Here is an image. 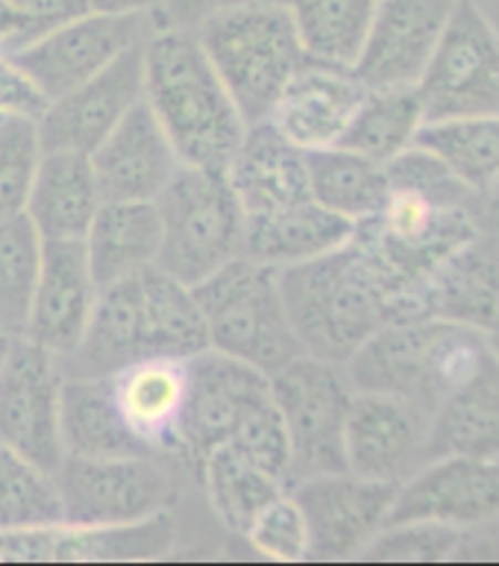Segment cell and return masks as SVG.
I'll return each instance as SVG.
<instances>
[{
  "label": "cell",
  "instance_id": "24",
  "mask_svg": "<svg viewBox=\"0 0 499 566\" xmlns=\"http://www.w3.org/2000/svg\"><path fill=\"white\" fill-rule=\"evenodd\" d=\"M417 317L488 332L499 323V241L476 235L435 268L417 296Z\"/></svg>",
  "mask_w": 499,
  "mask_h": 566
},
{
  "label": "cell",
  "instance_id": "1",
  "mask_svg": "<svg viewBox=\"0 0 499 566\" xmlns=\"http://www.w3.org/2000/svg\"><path fill=\"white\" fill-rule=\"evenodd\" d=\"M144 103L159 118L179 159L223 170L245 138L247 120L195 30L159 27L144 42Z\"/></svg>",
  "mask_w": 499,
  "mask_h": 566
},
{
  "label": "cell",
  "instance_id": "9",
  "mask_svg": "<svg viewBox=\"0 0 499 566\" xmlns=\"http://www.w3.org/2000/svg\"><path fill=\"white\" fill-rule=\"evenodd\" d=\"M415 88L426 124L499 112V35L470 0H456Z\"/></svg>",
  "mask_w": 499,
  "mask_h": 566
},
{
  "label": "cell",
  "instance_id": "4",
  "mask_svg": "<svg viewBox=\"0 0 499 566\" xmlns=\"http://www.w3.org/2000/svg\"><path fill=\"white\" fill-rule=\"evenodd\" d=\"M247 124L268 118L277 94L305 62L291 7L245 0L195 30Z\"/></svg>",
  "mask_w": 499,
  "mask_h": 566
},
{
  "label": "cell",
  "instance_id": "10",
  "mask_svg": "<svg viewBox=\"0 0 499 566\" xmlns=\"http://www.w3.org/2000/svg\"><path fill=\"white\" fill-rule=\"evenodd\" d=\"M288 491L303 511L309 560L314 564L358 560L373 537L388 525L397 499V484L371 482L350 470L309 475Z\"/></svg>",
  "mask_w": 499,
  "mask_h": 566
},
{
  "label": "cell",
  "instance_id": "37",
  "mask_svg": "<svg viewBox=\"0 0 499 566\" xmlns=\"http://www.w3.org/2000/svg\"><path fill=\"white\" fill-rule=\"evenodd\" d=\"M42 153L35 118L24 115L0 118V220L27 212Z\"/></svg>",
  "mask_w": 499,
  "mask_h": 566
},
{
  "label": "cell",
  "instance_id": "6",
  "mask_svg": "<svg viewBox=\"0 0 499 566\" xmlns=\"http://www.w3.org/2000/svg\"><path fill=\"white\" fill-rule=\"evenodd\" d=\"M153 206L162 232L156 268L183 285L195 287L241 255L245 212L223 170L183 161Z\"/></svg>",
  "mask_w": 499,
  "mask_h": 566
},
{
  "label": "cell",
  "instance_id": "33",
  "mask_svg": "<svg viewBox=\"0 0 499 566\" xmlns=\"http://www.w3.org/2000/svg\"><path fill=\"white\" fill-rule=\"evenodd\" d=\"M482 197L499 177V112L429 120L417 142Z\"/></svg>",
  "mask_w": 499,
  "mask_h": 566
},
{
  "label": "cell",
  "instance_id": "19",
  "mask_svg": "<svg viewBox=\"0 0 499 566\" xmlns=\"http://www.w3.org/2000/svg\"><path fill=\"white\" fill-rule=\"evenodd\" d=\"M110 381L121 420L144 452L183 467L188 358H142L110 373Z\"/></svg>",
  "mask_w": 499,
  "mask_h": 566
},
{
  "label": "cell",
  "instance_id": "5",
  "mask_svg": "<svg viewBox=\"0 0 499 566\" xmlns=\"http://www.w3.org/2000/svg\"><path fill=\"white\" fill-rule=\"evenodd\" d=\"M204 314L209 347L262 373H277L303 353L288 323L280 271L247 255L191 287Z\"/></svg>",
  "mask_w": 499,
  "mask_h": 566
},
{
  "label": "cell",
  "instance_id": "42",
  "mask_svg": "<svg viewBox=\"0 0 499 566\" xmlns=\"http://www.w3.org/2000/svg\"><path fill=\"white\" fill-rule=\"evenodd\" d=\"M48 33L42 24H35L33 18L24 15L12 0H0V53L3 56H15L24 48L42 39Z\"/></svg>",
  "mask_w": 499,
  "mask_h": 566
},
{
  "label": "cell",
  "instance_id": "20",
  "mask_svg": "<svg viewBox=\"0 0 499 566\" xmlns=\"http://www.w3.org/2000/svg\"><path fill=\"white\" fill-rule=\"evenodd\" d=\"M97 294L101 287L92 276L83 241H44L24 338L65 361L89 329Z\"/></svg>",
  "mask_w": 499,
  "mask_h": 566
},
{
  "label": "cell",
  "instance_id": "49",
  "mask_svg": "<svg viewBox=\"0 0 499 566\" xmlns=\"http://www.w3.org/2000/svg\"><path fill=\"white\" fill-rule=\"evenodd\" d=\"M3 347H7V340L0 338V355H3Z\"/></svg>",
  "mask_w": 499,
  "mask_h": 566
},
{
  "label": "cell",
  "instance_id": "44",
  "mask_svg": "<svg viewBox=\"0 0 499 566\" xmlns=\"http://www.w3.org/2000/svg\"><path fill=\"white\" fill-rule=\"evenodd\" d=\"M24 15H30L35 24H42L44 30L65 24L71 18L89 12L85 0H12Z\"/></svg>",
  "mask_w": 499,
  "mask_h": 566
},
{
  "label": "cell",
  "instance_id": "17",
  "mask_svg": "<svg viewBox=\"0 0 499 566\" xmlns=\"http://www.w3.org/2000/svg\"><path fill=\"white\" fill-rule=\"evenodd\" d=\"M133 48L106 65L101 74L89 76L71 92L48 101L35 118L42 150L89 153L118 127L121 118L144 97V56Z\"/></svg>",
  "mask_w": 499,
  "mask_h": 566
},
{
  "label": "cell",
  "instance_id": "18",
  "mask_svg": "<svg viewBox=\"0 0 499 566\" xmlns=\"http://www.w3.org/2000/svg\"><path fill=\"white\" fill-rule=\"evenodd\" d=\"M456 0H376L353 74L364 88L415 85Z\"/></svg>",
  "mask_w": 499,
  "mask_h": 566
},
{
  "label": "cell",
  "instance_id": "11",
  "mask_svg": "<svg viewBox=\"0 0 499 566\" xmlns=\"http://www.w3.org/2000/svg\"><path fill=\"white\" fill-rule=\"evenodd\" d=\"M159 27L156 15H101L83 12L65 24L53 27L30 48L15 53L12 60L30 83L42 92L44 101L71 92L89 76L101 74L106 65L127 51L144 44Z\"/></svg>",
  "mask_w": 499,
  "mask_h": 566
},
{
  "label": "cell",
  "instance_id": "45",
  "mask_svg": "<svg viewBox=\"0 0 499 566\" xmlns=\"http://www.w3.org/2000/svg\"><path fill=\"white\" fill-rule=\"evenodd\" d=\"M85 7L101 15H156L162 21L165 0H85Z\"/></svg>",
  "mask_w": 499,
  "mask_h": 566
},
{
  "label": "cell",
  "instance_id": "14",
  "mask_svg": "<svg viewBox=\"0 0 499 566\" xmlns=\"http://www.w3.org/2000/svg\"><path fill=\"white\" fill-rule=\"evenodd\" d=\"M271 397L268 373L206 347L188 358V397L183 415V467L188 475L212 449L223 447L241 417Z\"/></svg>",
  "mask_w": 499,
  "mask_h": 566
},
{
  "label": "cell",
  "instance_id": "50",
  "mask_svg": "<svg viewBox=\"0 0 499 566\" xmlns=\"http://www.w3.org/2000/svg\"><path fill=\"white\" fill-rule=\"evenodd\" d=\"M497 241H499V235H497Z\"/></svg>",
  "mask_w": 499,
  "mask_h": 566
},
{
  "label": "cell",
  "instance_id": "31",
  "mask_svg": "<svg viewBox=\"0 0 499 566\" xmlns=\"http://www.w3.org/2000/svg\"><path fill=\"white\" fill-rule=\"evenodd\" d=\"M195 482L204 488L218 523L236 537H245L256 516L262 514V507L288 491L280 479L264 473L262 467H256L229 447L212 449L200 461Z\"/></svg>",
  "mask_w": 499,
  "mask_h": 566
},
{
  "label": "cell",
  "instance_id": "29",
  "mask_svg": "<svg viewBox=\"0 0 499 566\" xmlns=\"http://www.w3.org/2000/svg\"><path fill=\"white\" fill-rule=\"evenodd\" d=\"M499 458V355L432 415L429 458Z\"/></svg>",
  "mask_w": 499,
  "mask_h": 566
},
{
  "label": "cell",
  "instance_id": "36",
  "mask_svg": "<svg viewBox=\"0 0 499 566\" xmlns=\"http://www.w3.org/2000/svg\"><path fill=\"white\" fill-rule=\"evenodd\" d=\"M62 523L56 475L0 440V532Z\"/></svg>",
  "mask_w": 499,
  "mask_h": 566
},
{
  "label": "cell",
  "instance_id": "30",
  "mask_svg": "<svg viewBox=\"0 0 499 566\" xmlns=\"http://www.w3.org/2000/svg\"><path fill=\"white\" fill-rule=\"evenodd\" d=\"M309 195L353 227L380 212L388 197V170L350 147L309 153Z\"/></svg>",
  "mask_w": 499,
  "mask_h": 566
},
{
  "label": "cell",
  "instance_id": "46",
  "mask_svg": "<svg viewBox=\"0 0 499 566\" xmlns=\"http://www.w3.org/2000/svg\"><path fill=\"white\" fill-rule=\"evenodd\" d=\"M479 218H482V229L499 235V177L488 191L482 195V203H479Z\"/></svg>",
  "mask_w": 499,
  "mask_h": 566
},
{
  "label": "cell",
  "instance_id": "25",
  "mask_svg": "<svg viewBox=\"0 0 499 566\" xmlns=\"http://www.w3.org/2000/svg\"><path fill=\"white\" fill-rule=\"evenodd\" d=\"M101 206L103 195L85 153H42L24 214L44 241H83Z\"/></svg>",
  "mask_w": 499,
  "mask_h": 566
},
{
  "label": "cell",
  "instance_id": "7",
  "mask_svg": "<svg viewBox=\"0 0 499 566\" xmlns=\"http://www.w3.org/2000/svg\"><path fill=\"white\" fill-rule=\"evenodd\" d=\"M271 397L285 423L291 447V479L347 470L344 464V431L356 399L344 364L323 361L300 353L297 358L268 376Z\"/></svg>",
  "mask_w": 499,
  "mask_h": 566
},
{
  "label": "cell",
  "instance_id": "27",
  "mask_svg": "<svg viewBox=\"0 0 499 566\" xmlns=\"http://www.w3.org/2000/svg\"><path fill=\"white\" fill-rule=\"evenodd\" d=\"M159 214L153 203L103 200L85 232L83 247L97 287H110L156 268L159 259Z\"/></svg>",
  "mask_w": 499,
  "mask_h": 566
},
{
  "label": "cell",
  "instance_id": "22",
  "mask_svg": "<svg viewBox=\"0 0 499 566\" xmlns=\"http://www.w3.org/2000/svg\"><path fill=\"white\" fill-rule=\"evenodd\" d=\"M364 92L367 88L353 71L305 60L288 76L264 120L305 153L335 147L347 133Z\"/></svg>",
  "mask_w": 499,
  "mask_h": 566
},
{
  "label": "cell",
  "instance_id": "12",
  "mask_svg": "<svg viewBox=\"0 0 499 566\" xmlns=\"http://www.w3.org/2000/svg\"><path fill=\"white\" fill-rule=\"evenodd\" d=\"M62 361L33 340H7L0 355V440L56 473L65 458L60 438Z\"/></svg>",
  "mask_w": 499,
  "mask_h": 566
},
{
  "label": "cell",
  "instance_id": "34",
  "mask_svg": "<svg viewBox=\"0 0 499 566\" xmlns=\"http://www.w3.org/2000/svg\"><path fill=\"white\" fill-rule=\"evenodd\" d=\"M376 0H297L291 7L305 60L353 71Z\"/></svg>",
  "mask_w": 499,
  "mask_h": 566
},
{
  "label": "cell",
  "instance_id": "39",
  "mask_svg": "<svg viewBox=\"0 0 499 566\" xmlns=\"http://www.w3.org/2000/svg\"><path fill=\"white\" fill-rule=\"evenodd\" d=\"M245 541L259 558L277 560V564L309 560V528L291 491H282L262 507V514L256 516L253 525L245 532Z\"/></svg>",
  "mask_w": 499,
  "mask_h": 566
},
{
  "label": "cell",
  "instance_id": "47",
  "mask_svg": "<svg viewBox=\"0 0 499 566\" xmlns=\"http://www.w3.org/2000/svg\"><path fill=\"white\" fill-rule=\"evenodd\" d=\"M476 7V12L488 21V27H491L493 33L499 35V0H470Z\"/></svg>",
  "mask_w": 499,
  "mask_h": 566
},
{
  "label": "cell",
  "instance_id": "16",
  "mask_svg": "<svg viewBox=\"0 0 499 566\" xmlns=\"http://www.w3.org/2000/svg\"><path fill=\"white\" fill-rule=\"evenodd\" d=\"M432 415L415 402L356 390L344 431L350 473L382 484H403L429 461Z\"/></svg>",
  "mask_w": 499,
  "mask_h": 566
},
{
  "label": "cell",
  "instance_id": "41",
  "mask_svg": "<svg viewBox=\"0 0 499 566\" xmlns=\"http://www.w3.org/2000/svg\"><path fill=\"white\" fill-rule=\"evenodd\" d=\"M48 106L42 92L30 83V76L18 69L12 56L0 53V118L3 115H24L39 118Z\"/></svg>",
  "mask_w": 499,
  "mask_h": 566
},
{
  "label": "cell",
  "instance_id": "35",
  "mask_svg": "<svg viewBox=\"0 0 499 566\" xmlns=\"http://www.w3.org/2000/svg\"><path fill=\"white\" fill-rule=\"evenodd\" d=\"M44 238L27 214L0 220V338H24Z\"/></svg>",
  "mask_w": 499,
  "mask_h": 566
},
{
  "label": "cell",
  "instance_id": "3",
  "mask_svg": "<svg viewBox=\"0 0 499 566\" xmlns=\"http://www.w3.org/2000/svg\"><path fill=\"white\" fill-rule=\"evenodd\" d=\"M280 291L300 349L323 361L347 364L364 340L394 323L388 294L353 238L332 253L282 268Z\"/></svg>",
  "mask_w": 499,
  "mask_h": 566
},
{
  "label": "cell",
  "instance_id": "43",
  "mask_svg": "<svg viewBox=\"0 0 499 566\" xmlns=\"http://www.w3.org/2000/svg\"><path fill=\"white\" fill-rule=\"evenodd\" d=\"M245 0H165L162 7V21L165 27H186V30H197L206 18L218 15L223 9L238 7Z\"/></svg>",
  "mask_w": 499,
  "mask_h": 566
},
{
  "label": "cell",
  "instance_id": "23",
  "mask_svg": "<svg viewBox=\"0 0 499 566\" xmlns=\"http://www.w3.org/2000/svg\"><path fill=\"white\" fill-rule=\"evenodd\" d=\"M223 177L245 214L277 212L312 200L309 153L282 138L268 120L247 124Z\"/></svg>",
  "mask_w": 499,
  "mask_h": 566
},
{
  "label": "cell",
  "instance_id": "32",
  "mask_svg": "<svg viewBox=\"0 0 499 566\" xmlns=\"http://www.w3.org/2000/svg\"><path fill=\"white\" fill-rule=\"evenodd\" d=\"M424 124V103L415 85L367 88L339 144L380 165H388L394 156L417 142Z\"/></svg>",
  "mask_w": 499,
  "mask_h": 566
},
{
  "label": "cell",
  "instance_id": "21",
  "mask_svg": "<svg viewBox=\"0 0 499 566\" xmlns=\"http://www.w3.org/2000/svg\"><path fill=\"white\" fill-rule=\"evenodd\" d=\"M89 159L103 200L127 203H153L183 165L177 147L144 97L89 153Z\"/></svg>",
  "mask_w": 499,
  "mask_h": 566
},
{
  "label": "cell",
  "instance_id": "40",
  "mask_svg": "<svg viewBox=\"0 0 499 566\" xmlns=\"http://www.w3.org/2000/svg\"><path fill=\"white\" fill-rule=\"evenodd\" d=\"M223 447L236 449L238 455H245L247 461L262 467L264 473H271L273 479H280L288 488V479H291V447H288L285 423H282L273 397L262 399L259 406L250 408Z\"/></svg>",
  "mask_w": 499,
  "mask_h": 566
},
{
  "label": "cell",
  "instance_id": "26",
  "mask_svg": "<svg viewBox=\"0 0 499 566\" xmlns=\"http://www.w3.org/2000/svg\"><path fill=\"white\" fill-rule=\"evenodd\" d=\"M353 223L314 200L285 206L277 212L245 214L241 255L268 268H291L339 250L353 238Z\"/></svg>",
  "mask_w": 499,
  "mask_h": 566
},
{
  "label": "cell",
  "instance_id": "28",
  "mask_svg": "<svg viewBox=\"0 0 499 566\" xmlns=\"http://www.w3.org/2000/svg\"><path fill=\"white\" fill-rule=\"evenodd\" d=\"M60 438L65 455H147L121 420L115 399H112L110 376H65L62 379Z\"/></svg>",
  "mask_w": 499,
  "mask_h": 566
},
{
  "label": "cell",
  "instance_id": "8",
  "mask_svg": "<svg viewBox=\"0 0 499 566\" xmlns=\"http://www.w3.org/2000/svg\"><path fill=\"white\" fill-rule=\"evenodd\" d=\"M62 523L127 525L174 511L186 470L168 458H76L56 467Z\"/></svg>",
  "mask_w": 499,
  "mask_h": 566
},
{
  "label": "cell",
  "instance_id": "38",
  "mask_svg": "<svg viewBox=\"0 0 499 566\" xmlns=\"http://www.w3.org/2000/svg\"><path fill=\"white\" fill-rule=\"evenodd\" d=\"M465 532L440 523H391L358 555L364 564H453Z\"/></svg>",
  "mask_w": 499,
  "mask_h": 566
},
{
  "label": "cell",
  "instance_id": "2",
  "mask_svg": "<svg viewBox=\"0 0 499 566\" xmlns=\"http://www.w3.org/2000/svg\"><path fill=\"white\" fill-rule=\"evenodd\" d=\"M491 355V338L485 332L435 317H412L385 323L353 353L344 370L362 394L406 399L435 415Z\"/></svg>",
  "mask_w": 499,
  "mask_h": 566
},
{
  "label": "cell",
  "instance_id": "15",
  "mask_svg": "<svg viewBox=\"0 0 499 566\" xmlns=\"http://www.w3.org/2000/svg\"><path fill=\"white\" fill-rule=\"evenodd\" d=\"M415 520L458 532L499 525V458H429L397 488L388 525Z\"/></svg>",
  "mask_w": 499,
  "mask_h": 566
},
{
  "label": "cell",
  "instance_id": "13",
  "mask_svg": "<svg viewBox=\"0 0 499 566\" xmlns=\"http://www.w3.org/2000/svg\"><path fill=\"white\" fill-rule=\"evenodd\" d=\"M177 543L170 511L127 525H42L0 532V560L18 564H121L168 558Z\"/></svg>",
  "mask_w": 499,
  "mask_h": 566
},
{
  "label": "cell",
  "instance_id": "48",
  "mask_svg": "<svg viewBox=\"0 0 499 566\" xmlns=\"http://www.w3.org/2000/svg\"><path fill=\"white\" fill-rule=\"evenodd\" d=\"M264 3H277V7H294L297 0H264Z\"/></svg>",
  "mask_w": 499,
  "mask_h": 566
}]
</instances>
